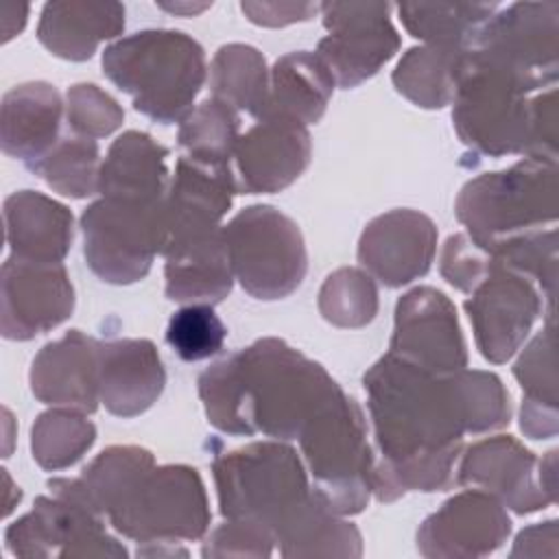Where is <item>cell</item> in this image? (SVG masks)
Segmentation results:
<instances>
[{
    "label": "cell",
    "mask_w": 559,
    "mask_h": 559,
    "mask_svg": "<svg viewBox=\"0 0 559 559\" xmlns=\"http://www.w3.org/2000/svg\"><path fill=\"white\" fill-rule=\"evenodd\" d=\"M238 111L218 98H205L179 122L177 142L181 155L214 168H231L240 138Z\"/></svg>",
    "instance_id": "obj_36"
},
{
    "label": "cell",
    "mask_w": 559,
    "mask_h": 559,
    "mask_svg": "<svg viewBox=\"0 0 559 559\" xmlns=\"http://www.w3.org/2000/svg\"><path fill=\"white\" fill-rule=\"evenodd\" d=\"M334 85L336 81L330 68L317 52L295 50L282 55L271 68V90L264 114H280L301 124H314L325 114Z\"/></svg>",
    "instance_id": "obj_30"
},
{
    "label": "cell",
    "mask_w": 559,
    "mask_h": 559,
    "mask_svg": "<svg viewBox=\"0 0 559 559\" xmlns=\"http://www.w3.org/2000/svg\"><path fill=\"white\" fill-rule=\"evenodd\" d=\"M234 194L238 188L231 168H214L179 155L164 197L166 247L223 227L221 218L231 207Z\"/></svg>",
    "instance_id": "obj_22"
},
{
    "label": "cell",
    "mask_w": 559,
    "mask_h": 559,
    "mask_svg": "<svg viewBox=\"0 0 559 559\" xmlns=\"http://www.w3.org/2000/svg\"><path fill=\"white\" fill-rule=\"evenodd\" d=\"M98 343L81 330L46 343L33 358L28 382L33 395L50 406L94 413L98 408Z\"/></svg>",
    "instance_id": "obj_21"
},
{
    "label": "cell",
    "mask_w": 559,
    "mask_h": 559,
    "mask_svg": "<svg viewBox=\"0 0 559 559\" xmlns=\"http://www.w3.org/2000/svg\"><path fill=\"white\" fill-rule=\"evenodd\" d=\"M465 55L441 46H413L397 61L391 76L393 85L417 107L441 109L454 98Z\"/></svg>",
    "instance_id": "obj_35"
},
{
    "label": "cell",
    "mask_w": 559,
    "mask_h": 559,
    "mask_svg": "<svg viewBox=\"0 0 559 559\" xmlns=\"http://www.w3.org/2000/svg\"><path fill=\"white\" fill-rule=\"evenodd\" d=\"M555 323H548L531 338L513 365V376L522 386L520 428L531 439L557 435V360Z\"/></svg>",
    "instance_id": "obj_31"
},
{
    "label": "cell",
    "mask_w": 559,
    "mask_h": 559,
    "mask_svg": "<svg viewBox=\"0 0 559 559\" xmlns=\"http://www.w3.org/2000/svg\"><path fill=\"white\" fill-rule=\"evenodd\" d=\"M275 546V535L249 520H229L216 526L203 542V557H269Z\"/></svg>",
    "instance_id": "obj_44"
},
{
    "label": "cell",
    "mask_w": 559,
    "mask_h": 559,
    "mask_svg": "<svg viewBox=\"0 0 559 559\" xmlns=\"http://www.w3.org/2000/svg\"><path fill=\"white\" fill-rule=\"evenodd\" d=\"M166 258V297L177 304H221L234 286V271L223 227L173 242Z\"/></svg>",
    "instance_id": "obj_24"
},
{
    "label": "cell",
    "mask_w": 559,
    "mask_h": 559,
    "mask_svg": "<svg viewBox=\"0 0 559 559\" xmlns=\"http://www.w3.org/2000/svg\"><path fill=\"white\" fill-rule=\"evenodd\" d=\"M107 520L138 544L173 546L201 539L212 513L205 485L194 467L157 465Z\"/></svg>",
    "instance_id": "obj_10"
},
{
    "label": "cell",
    "mask_w": 559,
    "mask_h": 559,
    "mask_svg": "<svg viewBox=\"0 0 559 559\" xmlns=\"http://www.w3.org/2000/svg\"><path fill=\"white\" fill-rule=\"evenodd\" d=\"M336 380L286 341L266 336L199 376L207 421L227 435L299 439L304 426L338 393Z\"/></svg>",
    "instance_id": "obj_2"
},
{
    "label": "cell",
    "mask_w": 559,
    "mask_h": 559,
    "mask_svg": "<svg viewBox=\"0 0 559 559\" xmlns=\"http://www.w3.org/2000/svg\"><path fill=\"white\" fill-rule=\"evenodd\" d=\"M389 2H323L319 13L328 35L319 39L317 55L343 90L371 79L395 57L402 39L389 17Z\"/></svg>",
    "instance_id": "obj_12"
},
{
    "label": "cell",
    "mask_w": 559,
    "mask_h": 559,
    "mask_svg": "<svg viewBox=\"0 0 559 559\" xmlns=\"http://www.w3.org/2000/svg\"><path fill=\"white\" fill-rule=\"evenodd\" d=\"M450 382L465 432L478 435L500 430L509 424V393L496 373L480 369H461L450 373Z\"/></svg>",
    "instance_id": "obj_39"
},
{
    "label": "cell",
    "mask_w": 559,
    "mask_h": 559,
    "mask_svg": "<svg viewBox=\"0 0 559 559\" xmlns=\"http://www.w3.org/2000/svg\"><path fill=\"white\" fill-rule=\"evenodd\" d=\"M242 13L258 26H288L314 17L321 4L314 2H240Z\"/></svg>",
    "instance_id": "obj_45"
},
{
    "label": "cell",
    "mask_w": 559,
    "mask_h": 559,
    "mask_svg": "<svg viewBox=\"0 0 559 559\" xmlns=\"http://www.w3.org/2000/svg\"><path fill=\"white\" fill-rule=\"evenodd\" d=\"M155 467L151 450L140 445H109L96 454L79 478H50L48 489L68 493L103 518H109Z\"/></svg>",
    "instance_id": "obj_28"
},
{
    "label": "cell",
    "mask_w": 559,
    "mask_h": 559,
    "mask_svg": "<svg viewBox=\"0 0 559 559\" xmlns=\"http://www.w3.org/2000/svg\"><path fill=\"white\" fill-rule=\"evenodd\" d=\"M312 142L306 124L264 114L236 142L231 170L242 194H273L288 188L308 166Z\"/></svg>",
    "instance_id": "obj_17"
},
{
    "label": "cell",
    "mask_w": 559,
    "mask_h": 559,
    "mask_svg": "<svg viewBox=\"0 0 559 559\" xmlns=\"http://www.w3.org/2000/svg\"><path fill=\"white\" fill-rule=\"evenodd\" d=\"M212 96L255 120L266 111L271 70L264 55L249 44H225L210 63Z\"/></svg>",
    "instance_id": "obj_34"
},
{
    "label": "cell",
    "mask_w": 559,
    "mask_h": 559,
    "mask_svg": "<svg viewBox=\"0 0 559 559\" xmlns=\"http://www.w3.org/2000/svg\"><path fill=\"white\" fill-rule=\"evenodd\" d=\"M66 120L74 135L107 138L124 120L118 100L96 83H76L66 94Z\"/></svg>",
    "instance_id": "obj_42"
},
{
    "label": "cell",
    "mask_w": 559,
    "mask_h": 559,
    "mask_svg": "<svg viewBox=\"0 0 559 559\" xmlns=\"http://www.w3.org/2000/svg\"><path fill=\"white\" fill-rule=\"evenodd\" d=\"M389 354L437 376L467 367L463 330L445 293L417 286L397 299Z\"/></svg>",
    "instance_id": "obj_14"
},
{
    "label": "cell",
    "mask_w": 559,
    "mask_h": 559,
    "mask_svg": "<svg viewBox=\"0 0 559 559\" xmlns=\"http://www.w3.org/2000/svg\"><path fill=\"white\" fill-rule=\"evenodd\" d=\"M26 15L28 4H2V41H9L24 28Z\"/></svg>",
    "instance_id": "obj_47"
},
{
    "label": "cell",
    "mask_w": 559,
    "mask_h": 559,
    "mask_svg": "<svg viewBox=\"0 0 559 559\" xmlns=\"http://www.w3.org/2000/svg\"><path fill=\"white\" fill-rule=\"evenodd\" d=\"M35 498L28 513L4 531L15 557H127V548L105 531V518L81 500L50 491Z\"/></svg>",
    "instance_id": "obj_11"
},
{
    "label": "cell",
    "mask_w": 559,
    "mask_h": 559,
    "mask_svg": "<svg viewBox=\"0 0 559 559\" xmlns=\"http://www.w3.org/2000/svg\"><path fill=\"white\" fill-rule=\"evenodd\" d=\"M511 533L502 502L467 489L430 513L417 531V550L428 559H474L498 550Z\"/></svg>",
    "instance_id": "obj_18"
},
{
    "label": "cell",
    "mask_w": 559,
    "mask_h": 559,
    "mask_svg": "<svg viewBox=\"0 0 559 559\" xmlns=\"http://www.w3.org/2000/svg\"><path fill=\"white\" fill-rule=\"evenodd\" d=\"M542 293L526 275L493 266L465 299L474 341L485 360L502 365L515 356L542 312Z\"/></svg>",
    "instance_id": "obj_15"
},
{
    "label": "cell",
    "mask_w": 559,
    "mask_h": 559,
    "mask_svg": "<svg viewBox=\"0 0 559 559\" xmlns=\"http://www.w3.org/2000/svg\"><path fill=\"white\" fill-rule=\"evenodd\" d=\"M166 386L157 347L148 338H111L98 343V395L116 417L148 411Z\"/></svg>",
    "instance_id": "obj_23"
},
{
    "label": "cell",
    "mask_w": 559,
    "mask_h": 559,
    "mask_svg": "<svg viewBox=\"0 0 559 559\" xmlns=\"http://www.w3.org/2000/svg\"><path fill=\"white\" fill-rule=\"evenodd\" d=\"M76 408L57 406L41 413L31 430V452L41 469L72 467L96 441V426Z\"/></svg>",
    "instance_id": "obj_37"
},
{
    "label": "cell",
    "mask_w": 559,
    "mask_h": 559,
    "mask_svg": "<svg viewBox=\"0 0 559 559\" xmlns=\"http://www.w3.org/2000/svg\"><path fill=\"white\" fill-rule=\"evenodd\" d=\"M312 493L336 515L360 513L373 493V450L362 408L338 391L301 430Z\"/></svg>",
    "instance_id": "obj_7"
},
{
    "label": "cell",
    "mask_w": 559,
    "mask_h": 559,
    "mask_svg": "<svg viewBox=\"0 0 559 559\" xmlns=\"http://www.w3.org/2000/svg\"><path fill=\"white\" fill-rule=\"evenodd\" d=\"M555 539H557V520L528 526L515 537L511 557H539L544 555L539 542H555Z\"/></svg>",
    "instance_id": "obj_46"
},
{
    "label": "cell",
    "mask_w": 559,
    "mask_h": 559,
    "mask_svg": "<svg viewBox=\"0 0 559 559\" xmlns=\"http://www.w3.org/2000/svg\"><path fill=\"white\" fill-rule=\"evenodd\" d=\"M557 85H539L469 50L452 98L459 140L480 155L557 159Z\"/></svg>",
    "instance_id": "obj_3"
},
{
    "label": "cell",
    "mask_w": 559,
    "mask_h": 559,
    "mask_svg": "<svg viewBox=\"0 0 559 559\" xmlns=\"http://www.w3.org/2000/svg\"><path fill=\"white\" fill-rule=\"evenodd\" d=\"M0 330L9 341H31L61 325L74 310V286L61 262L9 255L0 275Z\"/></svg>",
    "instance_id": "obj_16"
},
{
    "label": "cell",
    "mask_w": 559,
    "mask_h": 559,
    "mask_svg": "<svg viewBox=\"0 0 559 559\" xmlns=\"http://www.w3.org/2000/svg\"><path fill=\"white\" fill-rule=\"evenodd\" d=\"M63 103L55 85L28 81L11 87L0 107V144L26 168L39 162L57 142Z\"/></svg>",
    "instance_id": "obj_25"
},
{
    "label": "cell",
    "mask_w": 559,
    "mask_h": 559,
    "mask_svg": "<svg viewBox=\"0 0 559 559\" xmlns=\"http://www.w3.org/2000/svg\"><path fill=\"white\" fill-rule=\"evenodd\" d=\"M168 148L144 131H124L118 135L100 164V197L164 201L168 190Z\"/></svg>",
    "instance_id": "obj_29"
},
{
    "label": "cell",
    "mask_w": 559,
    "mask_h": 559,
    "mask_svg": "<svg viewBox=\"0 0 559 559\" xmlns=\"http://www.w3.org/2000/svg\"><path fill=\"white\" fill-rule=\"evenodd\" d=\"M404 28L428 46L469 52L496 2H402L395 7Z\"/></svg>",
    "instance_id": "obj_32"
},
{
    "label": "cell",
    "mask_w": 559,
    "mask_h": 559,
    "mask_svg": "<svg viewBox=\"0 0 559 559\" xmlns=\"http://www.w3.org/2000/svg\"><path fill=\"white\" fill-rule=\"evenodd\" d=\"M493 266L496 262L489 251L467 234H452L443 245L439 271L450 286L463 293H472Z\"/></svg>",
    "instance_id": "obj_43"
},
{
    "label": "cell",
    "mask_w": 559,
    "mask_h": 559,
    "mask_svg": "<svg viewBox=\"0 0 559 559\" xmlns=\"http://www.w3.org/2000/svg\"><path fill=\"white\" fill-rule=\"evenodd\" d=\"M472 50L528 81L557 85L559 4L515 2L496 11Z\"/></svg>",
    "instance_id": "obj_13"
},
{
    "label": "cell",
    "mask_w": 559,
    "mask_h": 559,
    "mask_svg": "<svg viewBox=\"0 0 559 559\" xmlns=\"http://www.w3.org/2000/svg\"><path fill=\"white\" fill-rule=\"evenodd\" d=\"M212 474L221 515L262 524L275 537L312 496L301 459L280 439L218 452Z\"/></svg>",
    "instance_id": "obj_6"
},
{
    "label": "cell",
    "mask_w": 559,
    "mask_h": 559,
    "mask_svg": "<svg viewBox=\"0 0 559 559\" xmlns=\"http://www.w3.org/2000/svg\"><path fill=\"white\" fill-rule=\"evenodd\" d=\"M275 544L284 557H360L358 528L330 511L314 493L299 513L277 533Z\"/></svg>",
    "instance_id": "obj_33"
},
{
    "label": "cell",
    "mask_w": 559,
    "mask_h": 559,
    "mask_svg": "<svg viewBox=\"0 0 559 559\" xmlns=\"http://www.w3.org/2000/svg\"><path fill=\"white\" fill-rule=\"evenodd\" d=\"M234 277L262 301L288 297L306 277L308 253L299 225L273 205H249L223 225Z\"/></svg>",
    "instance_id": "obj_9"
},
{
    "label": "cell",
    "mask_w": 559,
    "mask_h": 559,
    "mask_svg": "<svg viewBox=\"0 0 559 559\" xmlns=\"http://www.w3.org/2000/svg\"><path fill=\"white\" fill-rule=\"evenodd\" d=\"M96 140L66 135L35 164L28 166L55 192L72 199H85L98 192L100 157Z\"/></svg>",
    "instance_id": "obj_38"
},
{
    "label": "cell",
    "mask_w": 559,
    "mask_h": 559,
    "mask_svg": "<svg viewBox=\"0 0 559 559\" xmlns=\"http://www.w3.org/2000/svg\"><path fill=\"white\" fill-rule=\"evenodd\" d=\"M378 461L373 493L393 502L406 491H443L454 483L465 426L450 373L424 371L384 354L362 376Z\"/></svg>",
    "instance_id": "obj_1"
},
{
    "label": "cell",
    "mask_w": 559,
    "mask_h": 559,
    "mask_svg": "<svg viewBox=\"0 0 559 559\" xmlns=\"http://www.w3.org/2000/svg\"><path fill=\"white\" fill-rule=\"evenodd\" d=\"M456 483L480 489L515 513H533L555 504L539 483V461L511 435L472 443L461 456Z\"/></svg>",
    "instance_id": "obj_19"
},
{
    "label": "cell",
    "mask_w": 559,
    "mask_h": 559,
    "mask_svg": "<svg viewBox=\"0 0 559 559\" xmlns=\"http://www.w3.org/2000/svg\"><path fill=\"white\" fill-rule=\"evenodd\" d=\"M124 28V4L57 0L46 2L37 24L39 44L68 61L90 59L100 41L114 39Z\"/></svg>",
    "instance_id": "obj_27"
},
{
    "label": "cell",
    "mask_w": 559,
    "mask_h": 559,
    "mask_svg": "<svg viewBox=\"0 0 559 559\" xmlns=\"http://www.w3.org/2000/svg\"><path fill=\"white\" fill-rule=\"evenodd\" d=\"M319 312L336 328H362L378 314L376 280L356 266L332 271L319 290Z\"/></svg>",
    "instance_id": "obj_40"
},
{
    "label": "cell",
    "mask_w": 559,
    "mask_h": 559,
    "mask_svg": "<svg viewBox=\"0 0 559 559\" xmlns=\"http://www.w3.org/2000/svg\"><path fill=\"white\" fill-rule=\"evenodd\" d=\"M105 76L131 96L133 109L159 124L181 122L205 83V52L181 31L148 28L109 44Z\"/></svg>",
    "instance_id": "obj_4"
},
{
    "label": "cell",
    "mask_w": 559,
    "mask_h": 559,
    "mask_svg": "<svg viewBox=\"0 0 559 559\" xmlns=\"http://www.w3.org/2000/svg\"><path fill=\"white\" fill-rule=\"evenodd\" d=\"M4 231L11 255L31 262H61L74 238L72 212L35 190H17L4 199Z\"/></svg>",
    "instance_id": "obj_26"
},
{
    "label": "cell",
    "mask_w": 559,
    "mask_h": 559,
    "mask_svg": "<svg viewBox=\"0 0 559 559\" xmlns=\"http://www.w3.org/2000/svg\"><path fill=\"white\" fill-rule=\"evenodd\" d=\"M227 338L223 319L207 304H188L179 308L166 328V343L186 360L197 362L216 356Z\"/></svg>",
    "instance_id": "obj_41"
},
{
    "label": "cell",
    "mask_w": 559,
    "mask_h": 559,
    "mask_svg": "<svg viewBox=\"0 0 559 559\" xmlns=\"http://www.w3.org/2000/svg\"><path fill=\"white\" fill-rule=\"evenodd\" d=\"M454 212L465 234L487 251L557 227V159L522 157L504 170L469 179Z\"/></svg>",
    "instance_id": "obj_5"
},
{
    "label": "cell",
    "mask_w": 559,
    "mask_h": 559,
    "mask_svg": "<svg viewBox=\"0 0 559 559\" xmlns=\"http://www.w3.org/2000/svg\"><path fill=\"white\" fill-rule=\"evenodd\" d=\"M81 234L85 262L98 280L140 282L168 240L164 201L100 197L83 210Z\"/></svg>",
    "instance_id": "obj_8"
},
{
    "label": "cell",
    "mask_w": 559,
    "mask_h": 559,
    "mask_svg": "<svg viewBox=\"0 0 559 559\" xmlns=\"http://www.w3.org/2000/svg\"><path fill=\"white\" fill-rule=\"evenodd\" d=\"M157 7L175 13V15H197L212 7V2H157Z\"/></svg>",
    "instance_id": "obj_48"
},
{
    "label": "cell",
    "mask_w": 559,
    "mask_h": 559,
    "mask_svg": "<svg viewBox=\"0 0 559 559\" xmlns=\"http://www.w3.org/2000/svg\"><path fill=\"white\" fill-rule=\"evenodd\" d=\"M437 227L430 216L397 207L369 221L358 240V262L389 288L424 277L435 260Z\"/></svg>",
    "instance_id": "obj_20"
}]
</instances>
